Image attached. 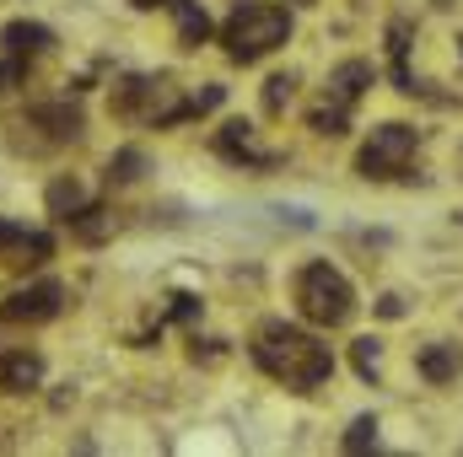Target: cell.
<instances>
[{
	"instance_id": "6da1fadb",
	"label": "cell",
	"mask_w": 463,
	"mask_h": 457,
	"mask_svg": "<svg viewBox=\"0 0 463 457\" xmlns=\"http://www.w3.org/2000/svg\"><path fill=\"white\" fill-rule=\"evenodd\" d=\"M253 360H259L264 377L286 382L291 393H313V387H324V382L335 377L329 344L318 340V334H307V329H297V323H286V318L259 323V334H253Z\"/></svg>"
},
{
	"instance_id": "7a4b0ae2",
	"label": "cell",
	"mask_w": 463,
	"mask_h": 457,
	"mask_svg": "<svg viewBox=\"0 0 463 457\" xmlns=\"http://www.w3.org/2000/svg\"><path fill=\"white\" fill-rule=\"evenodd\" d=\"M222 108V87H205L194 98H184V87L173 76H129L114 87V114L135 118V124H151V129H167V124H184V118H200Z\"/></svg>"
},
{
	"instance_id": "3957f363",
	"label": "cell",
	"mask_w": 463,
	"mask_h": 457,
	"mask_svg": "<svg viewBox=\"0 0 463 457\" xmlns=\"http://www.w3.org/2000/svg\"><path fill=\"white\" fill-rule=\"evenodd\" d=\"M291 38V11L275 0H237L232 16L222 22V49L232 65H259Z\"/></svg>"
},
{
	"instance_id": "277c9868",
	"label": "cell",
	"mask_w": 463,
	"mask_h": 457,
	"mask_svg": "<svg viewBox=\"0 0 463 457\" xmlns=\"http://www.w3.org/2000/svg\"><path fill=\"white\" fill-rule=\"evenodd\" d=\"M297 312H302L313 329H345L350 312H355V291H350V280L335 264L313 258V264H302V275H297Z\"/></svg>"
},
{
	"instance_id": "5b68a950",
	"label": "cell",
	"mask_w": 463,
	"mask_h": 457,
	"mask_svg": "<svg viewBox=\"0 0 463 457\" xmlns=\"http://www.w3.org/2000/svg\"><path fill=\"white\" fill-rule=\"evenodd\" d=\"M415 145H420V135H415V124H377L372 135H366V145L355 151V173L366 178V183H388V178H404L410 173V156H415Z\"/></svg>"
},
{
	"instance_id": "8992f818",
	"label": "cell",
	"mask_w": 463,
	"mask_h": 457,
	"mask_svg": "<svg viewBox=\"0 0 463 457\" xmlns=\"http://www.w3.org/2000/svg\"><path fill=\"white\" fill-rule=\"evenodd\" d=\"M372 81H377V70H372L366 60H345V65H335V76H329V87H324V103L307 114V124H313L318 135H345L350 129V108L366 98Z\"/></svg>"
},
{
	"instance_id": "52a82bcc",
	"label": "cell",
	"mask_w": 463,
	"mask_h": 457,
	"mask_svg": "<svg viewBox=\"0 0 463 457\" xmlns=\"http://www.w3.org/2000/svg\"><path fill=\"white\" fill-rule=\"evenodd\" d=\"M22 129H38L33 151H54V145H71V140L87 129V118H81L76 103H38V108H27Z\"/></svg>"
},
{
	"instance_id": "ba28073f",
	"label": "cell",
	"mask_w": 463,
	"mask_h": 457,
	"mask_svg": "<svg viewBox=\"0 0 463 457\" xmlns=\"http://www.w3.org/2000/svg\"><path fill=\"white\" fill-rule=\"evenodd\" d=\"M60 307H65V285L60 280H38V285L11 291L0 302V323H49V318H60Z\"/></svg>"
},
{
	"instance_id": "9c48e42d",
	"label": "cell",
	"mask_w": 463,
	"mask_h": 457,
	"mask_svg": "<svg viewBox=\"0 0 463 457\" xmlns=\"http://www.w3.org/2000/svg\"><path fill=\"white\" fill-rule=\"evenodd\" d=\"M54 253L49 231H27L22 221H0V258L5 264H43Z\"/></svg>"
},
{
	"instance_id": "30bf717a",
	"label": "cell",
	"mask_w": 463,
	"mask_h": 457,
	"mask_svg": "<svg viewBox=\"0 0 463 457\" xmlns=\"http://www.w3.org/2000/svg\"><path fill=\"white\" fill-rule=\"evenodd\" d=\"M0 49L27 65V60H38V54L54 49V33H49L43 22H5V27H0Z\"/></svg>"
},
{
	"instance_id": "8fae6325",
	"label": "cell",
	"mask_w": 463,
	"mask_h": 457,
	"mask_svg": "<svg viewBox=\"0 0 463 457\" xmlns=\"http://www.w3.org/2000/svg\"><path fill=\"white\" fill-rule=\"evenodd\" d=\"M38 382H43V355H33V350L0 355V393H33Z\"/></svg>"
},
{
	"instance_id": "7c38bea8",
	"label": "cell",
	"mask_w": 463,
	"mask_h": 457,
	"mask_svg": "<svg viewBox=\"0 0 463 457\" xmlns=\"http://www.w3.org/2000/svg\"><path fill=\"white\" fill-rule=\"evenodd\" d=\"M415 366H420V377H426L431 387H448V382L463 377V350L448 344V340H437V344H426V350L415 355Z\"/></svg>"
},
{
	"instance_id": "4fadbf2b",
	"label": "cell",
	"mask_w": 463,
	"mask_h": 457,
	"mask_svg": "<svg viewBox=\"0 0 463 457\" xmlns=\"http://www.w3.org/2000/svg\"><path fill=\"white\" fill-rule=\"evenodd\" d=\"M216 151H222L227 162H242V167H275V151H259L248 124H227V129L216 135Z\"/></svg>"
},
{
	"instance_id": "5bb4252c",
	"label": "cell",
	"mask_w": 463,
	"mask_h": 457,
	"mask_svg": "<svg viewBox=\"0 0 463 457\" xmlns=\"http://www.w3.org/2000/svg\"><path fill=\"white\" fill-rule=\"evenodd\" d=\"M388 60H393V87L399 92H420V81L410 76V22L404 16L388 22Z\"/></svg>"
},
{
	"instance_id": "9a60e30c",
	"label": "cell",
	"mask_w": 463,
	"mask_h": 457,
	"mask_svg": "<svg viewBox=\"0 0 463 457\" xmlns=\"http://www.w3.org/2000/svg\"><path fill=\"white\" fill-rule=\"evenodd\" d=\"M167 11L178 16V43H184V49H200V43L211 38V16H205V5H194V0H167Z\"/></svg>"
},
{
	"instance_id": "2e32d148",
	"label": "cell",
	"mask_w": 463,
	"mask_h": 457,
	"mask_svg": "<svg viewBox=\"0 0 463 457\" xmlns=\"http://www.w3.org/2000/svg\"><path fill=\"white\" fill-rule=\"evenodd\" d=\"M81 205H87V189H81L76 178H54V183H49V216H54V221H71Z\"/></svg>"
},
{
	"instance_id": "e0dca14e",
	"label": "cell",
	"mask_w": 463,
	"mask_h": 457,
	"mask_svg": "<svg viewBox=\"0 0 463 457\" xmlns=\"http://www.w3.org/2000/svg\"><path fill=\"white\" fill-rule=\"evenodd\" d=\"M65 227L76 231L81 242H103V237L114 231V216H109V210H92V205H81V210H76V216H71Z\"/></svg>"
},
{
	"instance_id": "ac0fdd59",
	"label": "cell",
	"mask_w": 463,
	"mask_h": 457,
	"mask_svg": "<svg viewBox=\"0 0 463 457\" xmlns=\"http://www.w3.org/2000/svg\"><path fill=\"white\" fill-rule=\"evenodd\" d=\"M291 98H297V76H269V81H264V114L269 118L286 114Z\"/></svg>"
},
{
	"instance_id": "d6986e66",
	"label": "cell",
	"mask_w": 463,
	"mask_h": 457,
	"mask_svg": "<svg viewBox=\"0 0 463 457\" xmlns=\"http://www.w3.org/2000/svg\"><path fill=\"white\" fill-rule=\"evenodd\" d=\"M140 167H146V156H140L135 145H124L114 162H109V183H135V178H140Z\"/></svg>"
},
{
	"instance_id": "ffe728a7",
	"label": "cell",
	"mask_w": 463,
	"mask_h": 457,
	"mask_svg": "<svg viewBox=\"0 0 463 457\" xmlns=\"http://www.w3.org/2000/svg\"><path fill=\"white\" fill-rule=\"evenodd\" d=\"M345 452H366V447H377V420L372 415H361V420H350L345 442H340Z\"/></svg>"
},
{
	"instance_id": "44dd1931",
	"label": "cell",
	"mask_w": 463,
	"mask_h": 457,
	"mask_svg": "<svg viewBox=\"0 0 463 457\" xmlns=\"http://www.w3.org/2000/svg\"><path fill=\"white\" fill-rule=\"evenodd\" d=\"M350 360H355V371H361L366 382H377V340H355Z\"/></svg>"
},
{
	"instance_id": "7402d4cb",
	"label": "cell",
	"mask_w": 463,
	"mask_h": 457,
	"mask_svg": "<svg viewBox=\"0 0 463 457\" xmlns=\"http://www.w3.org/2000/svg\"><path fill=\"white\" fill-rule=\"evenodd\" d=\"M22 76H27V65H22V60H11V54H5V60H0V98H5V92H11V87H16V81H22Z\"/></svg>"
},
{
	"instance_id": "603a6c76",
	"label": "cell",
	"mask_w": 463,
	"mask_h": 457,
	"mask_svg": "<svg viewBox=\"0 0 463 457\" xmlns=\"http://www.w3.org/2000/svg\"><path fill=\"white\" fill-rule=\"evenodd\" d=\"M377 312H383V318H404V296H383Z\"/></svg>"
},
{
	"instance_id": "cb8c5ba5",
	"label": "cell",
	"mask_w": 463,
	"mask_h": 457,
	"mask_svg": "<svg viewBox=\"0 0 463 457\" xmlns=\"http://www.w3.org/2000/svg\"><path fill=\"white\" fill-rule=\"evenodd\" d=\"M135 5H167V0H135Z\"/></svg>"
},
{
	"instance_id": "d4e9b609",
	"label": "cell",
	"mask_w": 463,
	"mask_h": 457,
	"mask_svg": "<svg viewBox=\"0 0 463 457\" xmlns=\"http://www.w3.org/2000/svg\"><path fill=\"white\" fill-rule=\"evenodd\" d=\"M297 5H313V0H297Z\"/></svg>"
}]
</instances>
